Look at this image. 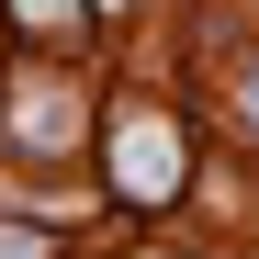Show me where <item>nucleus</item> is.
I'll list each match as a JSON object with an SVG mask.
<instances>
[{"instance_id":"nucleus-3","label":"nucleus","mask_w":259,"mask_h":259,"mask_svg":"<svg viewBox=\"0 0 259 259\" xmlns=\"http://www.w3.org/2000/svg\"><path fill=\"white\" fill-rule=\"evenodd\" d=\"M0 259H34V237H23V226H0Z\"/></svg>"},{"instance_id":"nucleus-2","label":"nucleus","mask_w":259,"mask_h":259,"mask_svg":"<svg viewBox=\"0 0 259 259\" xmlns=\"http://www.w3.org/2000/svg\"><path fill=\"white\" fill-rule=\"evenodd\" d=\"M23 23H57V34H79V0H12Z\"/></svg>"},{"instance_id":"nucleus-1","label":"nucleus","mask_w":259,"mask_h":259,"mask_svg":"<svg viewBox=\"0 0 259 259\" xmlns=\"http://www.w3.org/2000/svg\"><path fill=\"white\" fill-rule=\"evenodd\" d=\"M113 192L124 203H169L181 192V136H169V113H124V136H113Z\"/></svg>"}]
</instances>
